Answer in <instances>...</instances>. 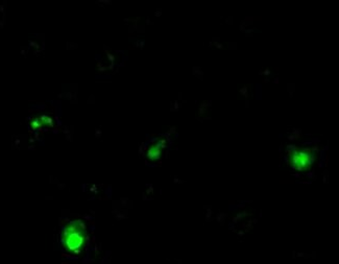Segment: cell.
Returning a JSON list of instances; mask_svg holds the SVG:
<instances>
[{"label": "cell", "instance_id": "obj_1", "mask_svg": "<svg viewBox=\"0 0 339 264\" xmlns=\"http://www.w3.org/2000/svg\"><path fill=\"white\" fill-rule=\"evenodd\" d=\"M85 234L83 229L78 224H73L66 230L65 243L67 247L71 250H76L83 245Z\"/></svg>", "mask_w": 339, "mask_h": 264}, {"label": "cell", "instance_id": "obj_2", "mask_svg": "<svg viewBox=\"0 0 339 264\" xmlns=\"http://www.w3.org/2000/svg\"><path fill=\"white\" fill-rule=\"evenodd\" d=\"M293 163H295V166L299 167L300 169L306 167L311 163L310 155L305 152H298L293 156Z\"/></svg>", "mask_w": 339, "mask_h": 264}]
</instances>
